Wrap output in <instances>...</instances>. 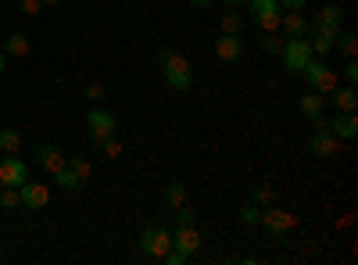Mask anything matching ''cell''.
<instances>
[{"mask_svg":"<svg viewBox=\"0 0 358 265\" xmlns=\"http://www.w3.org/2000/svg\"><path fill=\"white\" fill-rule=\"evenodd\" d=\"M83 97L97 104V101H104V97H108V86H104V83H86V86H83Z\"/></svg>","mask_w":358,"mask_h":265,"instance_id":"cell-28","label":"cell"},{"mask_svg":"<svg viewBox=\"0 0 358 265\" xmlns=\"http://www.w3.org/2000/svg\"><path fill=\"white\" fill-rule=\"evenodd\" d=\"M165 204H169L172 212L179 208V204H187V187L183 183H169L165 187Z\"/></svg>","mask_w":358,"mask_h":265,"instance_id":"cell-22","label":"cell"},{"mask_svg":"<svg viewBox=\"0 0 358 265\" xmlns=\"http://www.w3.org/2000/svg\"><path fill=\"white\" fill-rule=\"evenodd\" d=\"M36 165L43 169V172H57V169H65L69 165V158L62 155V151H57V147H40V151H36Z\"/></svg>","mask_w":358,"mask_h":265,"instance_id":"cell-16","label":"cell"},{"mask_svg":"<svg viewBox=\"0 0 358 265\" xmlns=\"http://www.w3.org/2000/svg\"><path fill=\"white\" fill-rule=\"evenodd\" d=\"M158 65H162V76H165V83L172 86L176 94H187L190 86H194V72H190V62L179 50H172V47H162L158 50Z\"/></svg>","mask_w":358,"mask_h":265,"instance_id":"cell-1","label":"cell"},{"mask_svg":"<svg viewBox=\"0 0 358 265\" xmlns=\"http://www.w3.org/2000/svg\"><path fill=\"white\" fill-rule=\"evenodd\" d=\"M262 50H265V54H280V50H283V43L276 40V33H265V40H262Z\"/></svg>","mask_w":358,"mask_h":265,"instance_id":"cell-31","label":"cell"},{"mask_svg":"<svg viewBox=\"0 0 358 265\" xmlns=\"http://www.w3.org/2000/svg\"><path fill=\"white\" fill-rule=\"evenodd\" d=\"M326 129H330L337 140H355V136H358V119H355V111H337L334 119H326Z\"/></svg>","mask_w":358,"mask_h":265,"instance_id":"cell-10","label":"cell"},{"mask_svg":"<svg viewBox=\"0 0 358 265\" xmlns=\"http://www.w3.org/2000/svg\"><path fill=\"white\" fill-rule=\"evenodd\" d=\"M222 4H226V8H229V11H241V8H244V4H248V0H222Z\"/></svg>","mask_w":358,"mask_h":265,"instance_id":"cell-38","label":"cell"},{"mask_svg":"<svg viewBox=\"0 0 358 265\" xmlns=\"http://www.w3.org/2000/svg\"><path fill=\"white\" fill-rule=\"evenodd\" d=\"M86 129H90V136H94L97 143H104L108 136H115V115L104 111V108H94L86 115Z\"/></svg>","mask_w":358,"mask_h":265,"instance_id":"cell-8","label":"cell"},{"mask_svg":"<svg viewBox=\"0 0 358 265\" xmlns=\"http://www.w3.org/2000/svg\"><path fill=\"white\" fill-rule=\"evenodd\" d=\"M337 47H341L348 57H355V50H358V36L351 33V29H341V33H337Z\"/></svg>","mask_w":358,"mask_h":265,"instance_id":"cell-25","label":"cell"},{"mask_svg":"<svg viewBox=\"0 0 358 265\" xmlns=\"http://www.w3.org/2000/svg\"><path fill=\"white\" fill-rule=\"evenodd\" d=\"M194 208H190V204H179V208H176V226H194Z\"/></svg>","mask_w":358,"mask_h":265,"instance_id":"cell-30","label":"cell"},{"mask_svg":"<svg viewBox=\"0 0 358 265\" xmlns=\"http://www.w3.org/2000/svg\"><path fill=\"white\" fill-rule=\"evenodd\" d=\"M18 194H22V208L25 212H43L47 204H50V187L47 183H22L18 187Z\"/></svg>","mask_w":358,"mask_h":265,"instance_id":"cell-6","label":"cell"},{"mask_svg":"<svg viewBox=\"0 0 358 265\" xmlns=\"http://www.w3.org/2000/svg\"><path fill=\"white\" fill-rule=\"evenodd\" d=\"M322 104H326V97L322 94H305L301 101H297V108H301V115H305V119H315V115H322Z\"/></svg>","mask_w":358,"mask_h":265,"instance_id":"cell-20","label":"cell"},{"mask_svg":"<svg viewBox=\"0 0 358 265\" xmlns=\"http://www.w3.org/2000/svg\"><path fill=\"white\" fill-rule=\"evenodd\" d=\"M47 4L54 8V4H65V0H43V8H47Z\"/></svg>","mask_w":358,"mask_h":265,"instance_id":"cell-41","label":"cell"},{"mask_svg":"<svg viewBox=\"0 0 358 265\" xmlns=\"http://www.w3.org/2000/svg\"><path fill=\"white\" fill-rule=\"evenodd\" d=\"M165 262H169V265H187V262H190V255H183L179 248H172V251L165 255Z\"/></svg>","mask_w":358,"mask_h":265,"instance_id":"cell-35","label":"cell"},{"mask_svg":"<svg viewBox=\"0 0 358 265\" xmlns=\"http://www.w3.org/2000/svg\"><path fill=\"white\" fill-rule=\"evenodd\" d=\"M222 33L241 36V15H236V11H226V15H222Z\"/></svg>","mask_w":358,"mask_h":265,"instance_id":"cell-29","label":"cell"},{"mask_svg":"<svg viewBox=\"0 0 358 265\" xmlns=\"http://www.w3.org/2000/svg\"><path fill=\"white\" fill-rule=\"evenodd\" d=\"M280 57H283V69H287V72L301 76V69L312 62L315 54H312V43H308V36H294V40H287V43H283Z\"/></svg>","mask_w":358,"mask_h":265,"instance_id":"cell-2","label":"cell"},{"mask_svg":"<svg viewBox=\"0 0 358 265\" xmlns=\"http://www.w3.org/2000/svg\"><path fill=\"white\" fill-rule=\"evenodd\" d=\"M4 69H8V54L0 50V76H4Z\"/></svg>","mask_w":358,"mask_h":265,"instance_id":"cell-39","label":"cell"},{"mask_svg":"<svg viewBox=\"0 0 358 265\" xmlns=\"http://www.w3.org/2000/svg\"><path fill=\"white\" fill-rule=\"evenodd\" d=\"M280 29H283V36L294 40V36H308V18L301 11H287L280 15Z\"/></svg>","mask_w":358,"mask_h":265,"instance_id":"cell-14","label":"cell"},{"mask_svg":"<svg viewBox=\"0 0 358 265\" xmlns=\"http://www.w3.org/2000/svg\"><path fill=\"white\" fill-rule=\"evenodd\" d=\"M241 54H244V40L241 36H229V33H222L219 40H215V57L219 62H241Z\"/></svg>","mask_w":358,"mask_h":265,"instance_id":"cell-13","label":"cell"},{"mask_svg":"<svg viewBox=\"0 0 358 265\" xmlns=\"http://www.w3.org/2000/svg\"><path fill=\"white\" fill-rule=\"evenodd\" d=\"M244 8H251V22L262 25L265 33H276L280 29V4L276 0H248Z\"/></svg>","mask_w":358,"mask_h":265,"instance_id":"cell-5","label":"cell"},{"mask_svg":"<svg viewBox=\"0 0 358 265\" xmlns=\"http://www.w3.org/2000/svg\"><path fill=\"white\" fill-rule=\"evenodd\" d=\"M0 208H8V212L22 208V194H18V187H4V190H0Z\"/></svg>","mask_w":358,"mask_h":265,"instance_id":"cell-24","label":"cell"},{"mask_svg":"<svg viewBox=\"0 0 358 265\" xmlns=\"http://www.w3.org/2000/svg\"><path fill=\"white\" fill-rule=\"evenodd\" d=\"M54 183L62 187V190H76L83 180H79V176L72 172V165H65V169H57V172H54Z\"/></svg>","mask_w":358,"mask_h":265,"instance_id":"cell-23","label":"cell"},{"mask_svg":"<svg viewBox=\"0 0 358 265\" xmlns=\"http://www.w3.org/2000/svg\"><path fill=\"white\" fill-rule=\"evenodd\" d=\"M255 204L262 208V204H273V190L268 187H255Z\"/></svg>","mask_w":358,"mask_h":265,"instance_id":"cell-34","label":"cell"},{"mask_svg":"<svg viewBox=\"0 0 358 265\" xmlns=\"http://www.w3.org/2000/svg\"><path fill=\"white\" fill-rule=\"evenodd\" d=\"M0 151H4V155H18L22 151V133L18 129H0Z\"/></svg>","mask_w":358,"mask_h":265,"instance_id":"cell-21","label":"cell"},{"mask_svg":"<svg viewBox=\"0 0 358 265\" xmlns=\"http://www.w3.org/2000/svg\"><path fill=\"white\" fill-rule=\"evenodd\" d=\"M29 180V165L18 155H8L0 162V187H22Z\"/></svg>","mask_w":358,"mask_h":265,"instance_id":"cell-9","label":"cell"},{"mask_svg":"<svg viewBox=\"0 0 358 265\" xmlns=\"http://www.w3.org/2000/svg\"><path fill=\"white\" fill-rule=\"evenodd\" d=\"M69 165H72V172L79 176V180H83V183L90 180V172H94V165H90V158H83V155H76V158H69Z\"/></svg>","mask_w":358,"mask_h":265,"instance_id":"cell-26","label":"cell"},{"mask_svg":"<svg viewBox=\"0 0 358 265\" xmlns=\"http://www.w3.org/2000/svg\"><path fill=\"white\" fill-rule=\"evenodd\" d=\"M190 4H194V8H208V4H212V0H190Z\"/></svg>","mask_w":358,"mask_h":265,"instance_id":"cell-40","label":"cell"},{"mask_svg":"<svg viewBox=\"0 0 358 265\" xmlns=\"http://www.w3.org/2000/svg\"><path fill=\"white\" fill-rule=\"evenodd\" d=\"M101 147H104V155H108V158H118V155H122V143H118L115 136H108Z\"/></svg>","mask_w":358,"mask_h":265,"instance_id":"cell-32","label":"cell"},{"mask_svg":"<svg viewBox=\"0 0 358 265\" xmlns=\"http://www.w3.org/2000/svg\"><path fill=\"white\" fill-rule=\"evenodd\" d=\"M337 33L341 29H330V25H308V43H312V54L315 57H322V54H330V50H337Z\"/></svg>","mask_w":358,"mask_h":265,"instance_id":"cell-7","label":"cell"},{"mask_svg":"<svg viewBox=\"0 0 358 265\" xmlns=\"http://www.w3.org/2000/svg\"><path fill=\"white\" fill-rule=\"evenodd\" d=\"M276 4H280L283 11H305V8H308V0H276Z\"/></svg>","mask_w":358,"mask_h":265,"instance_id":"cell-36","label":"cell"},{"mask_svg":"<svg viewBox=\"0 0 358 265\" xmlns=\"http://www.w3.org/2000/svg\"><path fill=\"white\" fill-rule=\"evenodd\" d=\"M341 76H344V79H348V83H351V86H355V83H358V65H355V57H348V65H344V69H341Z\"/></svg>","mask_w":358,"mask_h":265,"instance_id":"cell-33","label":"cell"},{"mask_svg":"<svg viewBox=\"0 0 358 265\" xmlns=\"http://www.w3.org/2000/svg\"><path fill=\"white\" fill-rule=\"evenodd\" d=\"M0 50H4V54H15V57H29V50H33V47H29V36H25V33H11Z\"/></svg>","mask_w":358,"mask_h":265,"instance_id":"cell-19","label":"cell"},{"mask_svg":"<svg viewBox=\"0 0 358 265\" xmlns=\"http://www.w3.org/2000/svg\"><path fill=\"white\" fill-rule=\"evenodd\" d=\"M301 76L308 79V86L315 94H322V97H330L334 94V86H337V72L326 65V62H319V57H312V62L301 69Z\"/></svg>","mask_w":358,"mask_h":265,"instance_id":"cell-3","label":"cell"},{"mask_svg":"<svg viewBox=\"0 0 358 265\" xmlns=\"http://www.w3.org/2000/svg\"><path fill=\"white\" fill-rule=\"evenodd\" d=\"M236 219H241V226H258L262 222V208H258V204H244Z\"/></svg>","mask_w":358,"mask_h":265,"instance_id":"cell-27","label":"cell"},{"mask_svg":"<svg viewBox=\"0 0 358 265\" xmlns=\"http://www.w3.org/2000/svg\"><path fill=\"white\" fill-rule=\"evenodd\" d=\"M258 226H265L268 233H290L297 226V219L290 212H283V208H262V222Z\"/></svg>","mask_w":358,"mask_h":265,"instance_id":"cell-12","label":"cell"},{"mask_svg":"<svg viewBox=\"0 0 358 265\" xmlns=\"http://www.w3.org/2000/svg\"><path fill=\"white\" fill-rule=\"evenodd\" d=\"M315 25H330V29H341L344 25V11L337 4H326L315 11Z\"/></svg>","mask_w":358,"mask_h":265,"instance_id":"cell-18","label":"cell"},{"mask_svg":"<svg viewBox=\"0 0 358 265\" xmlns=\"http://www.w3.org/2000/svg\"><path fill=\"white\" fill-rule=\"evenodd\" d=\"M330 101H334L337 111H355V108H358V90H355L351 83H348V86H334Z\"/></svg>","mask_w":358,"mask_h":265,"instance_id":"cell-17","label":"cell"},{"mask_svg":"<svg viewBox=\"0 0 358 265\" xmlns=\"http://www.w3.org/2000/svg\"><path fill=\"white\" fill-rule=\"evenodd\" d=\"M22 11L25 15H40L43 11V0H22Z\"/></svg>","mask_w":358,"mask_h":265,"instance_id":"cell-37","label":"cell"},{"mask_svg":"<svg viewBox=\"0 0 358 265\" xmlns=\"http://www.w3.org/2000/svg\"><path fill=\"white\" fill-rule=\"evenodd\" d=\"M140 251L143 255H151V258H165L169 251H172V233L169 229H158V226H147L143 233H140Z\"/></svg>","mask_w":358,"mask_h":265,"instance_id":"cell-4","label":"cell"},{"mask_svg":"<svg viewBox=\"0 0 358 265\" xmlns=\"http://www.w3.org/2000/svg\"><path fill=\"white\" fill-rule=\"evenodd\" d=\"M308 151L319 155V158H337V155H341V140H337L330 129H315V133H312V143H308Z\"/></svg>","mask_w":358,"mask_h":265,"instance_id":"cell-11","label":"cell"},{"mask_svg":"<svg viewBox=\"0 0 358 265\" xmlns=\"http://www.w3.org/2000/svg\"><path fill=\"white\" fill-rule=\"evenodd\" d=\"M172 248H179L183 255H194V251L201 248L197 226H176V233H172Z\"/></svg>","mask_w":358,"mask_h":265,"instance_id":"cell-15","label":"cell"}]
</instances>
